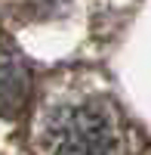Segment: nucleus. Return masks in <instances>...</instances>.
I'll list each match as a JSON object with an SVG mask.
<instances>
[{
    "mask_svg": "<svg viewBox=\"0 0 151 155\" xmlns=\"http://www.w3.org/2000/svg\"><path fill=\"white\" fill-rule=\"evenodd\" d=\"M46 146L53 155H120V134L105 109L80 102L49 115Z\"/></svg>",
    "mask_w": 151,
    "mask_h": 155,
    "instance_id": "nucleus-1",
    "label": "nucleus"
},
{
    "mask_svg": "<svg viewBox=\"0 0 151 155\" xmlns=\"http://www.w3.org/2000/svg\"><path fill=\"white\" fill-rule=\"evenodd\" d=\"M31 99V78L16 59H0V118H19Z\"/></svg>",
    "mask_w": 151,
    "mask_h": 155,
    "instance_id": "nucleus-2",
    "label": "nucleus"
},
{
    "mask_svg": "<svg viewBox=\"0 0 151 155\" xmlns=\"http://www.w3.org/2000/svg\"><path fill=\"white\" fill-rule=\"evenodd\" d=\"M16 3L28 16H56L68 6V0H16Z\"/></svg>",
    "mask_w": 151,
    "mask_h": 155,
    "instance_id": "nucleus-3",
    "label": "nucleus"
}]
</instances>
